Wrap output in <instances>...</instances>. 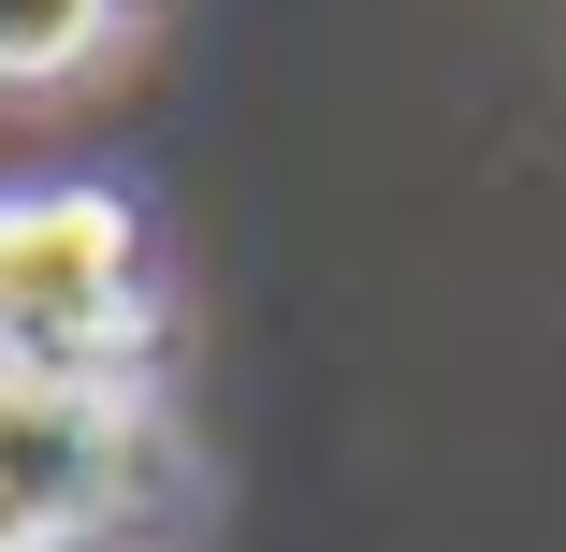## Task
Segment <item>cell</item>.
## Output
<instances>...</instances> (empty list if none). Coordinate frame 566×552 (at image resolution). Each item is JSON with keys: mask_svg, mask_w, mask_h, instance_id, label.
I'll use <instances>...</instances> for the list:
<instances>
[{"mask_svg": "<svg viewBox=\"0 0 566 552\" xmlns=\"http://www.w3.org/2000/svg\"><path fill=\"white\" fill-rule=\"evenodd\" d=\"M132 378H0V552H73L132 509Z\"/></svg>", "mask_w": 566, "mask_h": 552, "instance_id": "2", "label": "cell"}, {"mask_svg": "<svg viewBox=\"0 0 566 552\" xmlns=\"http://www.w3.org/2000/svg\"><path fill=\"white\" fill-rule=\"evenodd\" d=\"M102 30H117V0H0V87H44V73H73Z\"/></svg>", "mask_w": 566, "mask_h": 552, "instance_id": "3", "label": "cell"}, {"mask_svg": "<svg viewBox=\"0 0 566 552\" xmlns=\"http://www.w3.org/2000/svg\"><path fill=\"white\" fill-rule=\"evenodd\" d=\"M146 218L117 189H0V378H132Z\"/></svg>", "mask_w": 566, "mask_h": 552, "instance_id": "1", "label": "cell"}]
</instances>
